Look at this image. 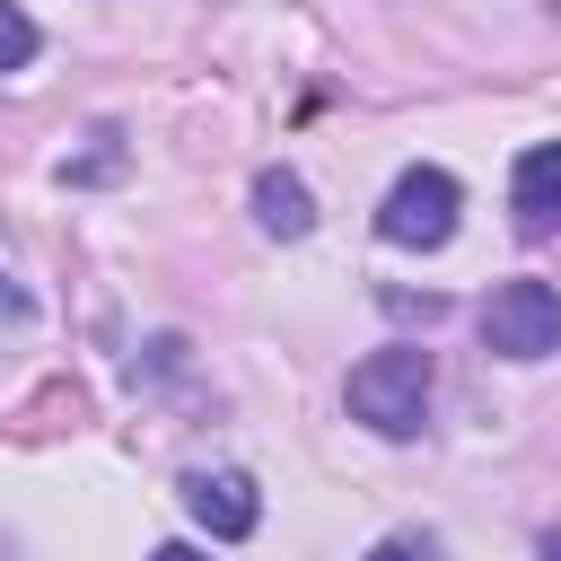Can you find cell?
Instances as JSON below:
<instances>
[{
  "instance_id": "ba28073f",
  "label": "cell",
  "mask_w": 561,
  "mask_h": 561,
  "mask_svg": "<svg viewBox=\"0 0 561 561\" xmlns=\"http://www.w3.org/2000/svg\"><path fill=\"white\" fill-rule=\"evenodd\" d=\"M368 561H438V543H430V535H386Z\"/></svg>"
},
{
  "instance_id": "8992f818",
  "label": "cell",
  "mask_w": 561,
  "mask_h": 561,
  "mask_svg": "<svg viewBox=\"0 0 561 561\" xmlns=\"http://www.w3.org/2000/svg\"><path fill=\"white\" fill-rule=\"evenodd\" d=\"M254 219H263V237H307L316 228V193L289 167H263L254 175Z\"/></svg>"
},
{
  "instance_id": "277c9868",
  "label": "cell",
  "mask_w": 561,
  "mask_h": 561,
  "mask_svg": "<svg viewBox=\"0 0 561 561\" xmlns=\"http://www.w3.org/2000/svg\"><path fill=\"white\" fill-rule=\"evenodd\" d=\"M184 508H193L219 543H237V535L263 526V500H254V482H245L237 465H219V473H184Z\"/></svg>"
},
{
  "instance_id": "9c48e42d",
  "label": "cell",
  "mask_w": 561,
  "mask_h": 561,
  "mask_svg": "<svg viewBox=\"0 0 561 561\" xmlns=\"http://www.w3.org/2000/svg\"><path fill=\"white\" fill-rule=\"evenodd\" d=\"M26 316H35V307H26V289L0 272V324H26Z\"/></svg>"
},
{
  "instance_id": "30bf717a",
  "label": "cell",
  "mask_w": 561,
  "mask_h": 561,
  "mask_svg": "<svg viewBox=\"0 0 561 561\" xmlns=\"http://www.w3.org/2000/svg\"><path fill=\"white\" fill-rule=\"evenodd\" d=\"M149 561H202V552H193V543H158Z\"/></svg>"
},
{
  "instance_id": "3957f363",
  "label": "cell",
  "mask_w": 561,
  "mask_h": 561,
  "mask_svg": "<svg viewBox=\"0 0 561 561\" xmlns=\"http://www.w3.org/2000/svg\"><path fill=\"white\" fill-rule=\"evenodd\" d=\"M482 342L500 359H543L561 351V289L552 280H500L482 298Z\"/></svg>"
},
{
  "instance_id": "6da1fadb",
  "label": "cell",
  "mask_w": 561,
  "mask_h": 561,
  "mask_svg": "<svg viewBox=\"0 0 561 561\" xmlns=\"http://www.w3.org/2000/svg\"><path fill=\"white\" fill-rule=\"evenodd\" d=\"M342 403H351V421H368L377 438H412L421 412H430V351H421V342H386V351H368V359L351 368Z\"/></svg>"
},
{
  "instance_id": "5b68a950",
  "label": "cell",
  "mask_w": 561,
  "mask_h": 561,
  "mask_svg": "<svg viewBox=\"0 0 561 561\" xmlns=\"http://www.w3.org/2000/svg\"><path fill=\"white\" fill-rule=\"evenodd\" d=\"M508 210H517V237H561V140H535L517 158Z\"/></svg>"
},
{
  "instance_id": "8fae6325",
  "label": "cell",
  "mask_w": 561,
  "mask_h": 561,
  "mask_svg": "<svg viewBox=\"0 0 561 561\" xmlns=\"http://www.w3.org/2000/svg\"><path fill=\"white\" fill-rule=\"evenodd\" d=\"M543 561H561V526H552V535H543Z\"/></svg>"
},
{
  "instance_id": "52a82bcc",
  "label": "cell",
  "mask_w": 561,
  "mask_h": 561,
  "mask_svg": "<svg viewBox=\"0 0 561 561\" xmlns=\"http://www.w3.org/2000/svg\"><path fill=\"white\" fill-rule=\"evenodd\" d=\"M35 44H44V35H35V18H26L18 0H0V70H26V61H35Z\"/></svg>"
},
{
  "instance_id": "7a4b0ae2",
  "label": "cell",
  "mask_w": 561,
  "mask_h": 561,
  "mask_svg": "<svg viewBox=\"0 0 561 561\" xmlns=\"http://www.w3.org/2000/svg\"><path fill=\"white\" fill-rule=\"evenodd\" d=\"M456 210H465V184H456L447 167H403V175L386 184V202H377V237L430 254V245L456 237Z\"/></svg>"
}]
</instances>
